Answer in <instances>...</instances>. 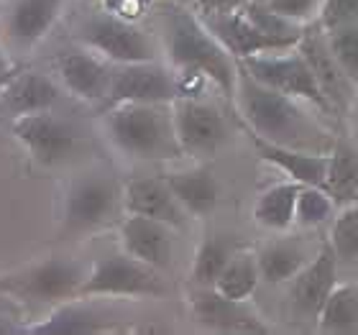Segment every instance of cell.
I'll use <instances>...</instances> for the list:
<instances>
[{"instance_id": "1", "label": "cell", "mask_w": 358, "mask_h": 335, "mask_svg": "<svg viewBox=\"0 0 358 335\" xmlns=\"http://www.w3.org/2000/svg\"><path fill=\"white\" fill-rule=\"evenodd\" d=\"M166 57L177 77L179 97H197L205 83H213L228 100L236 97L238 59L208 29L202 15L174 6L166 15Z\"/></svg>"}, {"instance_id": "2", "label": "cell", "mask_w": 358, "mask_h": 335, "mask_svg": "<svg viewBox=\"0 0 358 335\" xmlns=\"http://www.w3.org/2000/svg\"><path fill=\"white\" fill-rule=\"evenodd\" d=\"M233 105H236L241 120L246 123L248 134L259 136L264 141L297 146V149L307 151H315L320 141V126L299 108V100L262 85L241 64Z\"/></svg>"}, {"instance_id": "3", "label": "cell", "mask_w": 358, "mask_h": 335, "mask_svg": "<svg viewBox=\"0 0 358 335\" xmlns=\"http://www.w3.org/2000/svg\"><path fill=\"white\" fill-rule=\"evenodd\" d=\"M108 141L136 162H172L185 157L174 131L172 105L118 103L105 113Z\"/></svg>"}, {"instance_id": "4", "label": "cell", "mask_w": 358, "mask_h": 335, "mask_svg": "<svg viewBox=\"0 0 358 335\" xmlns=\"http://www.w3.org/2000/svg\"><path fill=\"white\" fill-rule=\"evenodd\" d=\"M166 294V284L162 271L146 266L126 251L110 253L97 259L90 266L87 276L80 290V299L95 297H118V299H138V297H162Z\"/></svg>"}, {"instance_id": "5", "label": "cell", "mask_w": 358, "mask_h": 335, "mask_svg": "<svg viewBox=\"0 0 358 335\" xmlns=\"http://www.w3.org/2000/svg\"><path fill=\"white\" fill-rule=\"evenodd\" d=\"M241 67L246 69L248 75L259 80L266 87H274L284 95L294 97L299 103H307L313 108H320L322 113L333 111L330 100L322 92L317 77H315L310 62L305 59V54L294 49L287 52H266V54H254L246 59L238 62Z\"/></svg>"}, {"instance_id": "6", "label": "cell", "mask_w": 358, "mask_h": 335, "mask_svg": "<svg viewBox=\"0 0 358 335\" xmlns=\"http://www.w3.org/2000/svg\"><path fill=\"white\" fill-rule=\"evenodd\" d=\"M90 269L64 256H49L15 274L0 276V290L34 302H69L80 299V290Z\"/></svg>"}, {"instance_id": "7", "label": "cell", "mask_w": 358, "mask_h": 335, "mask_svg": "<svg viewBox=\"0 0 358 335\" xmlns=\"http://www.w3.org/2000/svg\"><path fill=\"white\" fill-rule=\"evenodd\" d=\"M123 210V187L105 174H83L64 194V228L67 233H95L113 223Z\"/></svg>"}, {"instance_id": "8", "label": "cell", "mask_w": 358, "mask_h": 335, "mask_svg": "<svg viewBox=\"0 0 358 335\" xmlns=\"http://www.w3.org/2000/svg\"><path fill=\"white\" fill-rule=\"evenodd\" d=\"M80 38L110 64L154 62V44L134 21L115 13H97L83 23Z\"/></svg>"}, {"instance_id": "9", "label": "cell", "mask_w": 358, "mask_h": 335, "mask_svg": "<svg viewBox=\"0 0 358 335\" xmlns=\"http://www.w3.org/2000/svg\"><path fill=\"white\" fill-rule=\"evenodd\" d=\"M174 131L182 154L189 159L213 157L228 143V120L215 105L200 97H177L172 103Z\"/></svg>"}, {"instance_id": "10", "label": "cell", "mask_w": 358, "mask_h": 335, "mask_svg": "<svg viewBox=\"0 0 358 335\" xmlns=\"http://www.w3.org/2000/svg\"><path fill=\"white\" fill-rule=\"evenodd\" d=\"M179 97L177 77L172 69L154 62H134V64H115L113 83L108 92V105L118 103H159L172 105Z\"/></svg>"}, {"instance_id": "11", "label": "cell", "mask_w": 358, "mask_h": 335, "mask_svg": "<svg viewBox=\"0 0 358 335\" xmlns=\"http://www.w3.org/2000/svg\"><path fill=\"white\" fill-rule=\"evenodd\" d=\"M10 134L41 166H54L64 162L77 143L75 131L62 118H57L52 111L15 115L10 123Z\"/></svg>"}, {"instance_id": "12", "label": "cell", "mask_w": 358, "mask_h": 335, "mask_svg": "<svg viewBox=\"0 0 358 335\" xmlns=\"http://www.w3.org/2000/svg\"><path fill=\"white\" fill-rule=\"evenodd\" d=\"M194 320L202 328L215 333H238V335H266L274 333V328L264 320L262 315L254 313L246 302L223 297L215 287H194L189 294Z\"/></svg>"}, {"instance_id": "13", "label": "cell", "mask_w": 358, "mask_h": 335, "mask_svg": "<svg viewBox=\"0 0 358 335\" xmlns=\"http://www.w3.org/2000/svg\"><path fill=\"white\" fill-rule=\"evenodd\" d=\"M338 264L341 261L336 259V253L330 251V246L325 243L320 253L307 261L305 269L292 279L289 310L294 318L317 322L325 299L330 297V292L336 290L338 284Z\"/></svg>"}, {"instance_id": "14", "label": "cell", "mask_w": 358, "mask_h": 335, "mask_svg": "<svg viewBox=\"0 0 358 335\" xmlns=\"http://www.w3.org/2000/svg\"><path fill=\"white\" fill-rule=\"evenodd\" d=\"M118 238L120 251H126L128 256H134L146 266L164 271L172 264L174 228L169 223L126 213V218L118 225Z\"/></svg>"}, {"instance_id": "15", "label": "cell", "mask_w": 358, "mask_h": 335, "mask_svg": "<svg viewBox=\"0 0 358 335\" xmlns=\"http://www.w3.org/2000/svg\"><path fill=\"white\" fill-rule=\"evenodd\" d=\"M57 75L64 87L85 103H100L108 100L113 83L110 62L103 59L92 49L87 52H64L57 57Z\"/></svg>"}, {"instance_id": "16", "label": "cell", "mask_w": 358, "mask_h": 335, "mask_svg": "<svg viewBox=\"0 0 358 335\" xmlns=\"http://www.w3.org/2000/svg\"><path fill=\"white\" fill-rule=\"evenodd\" d=\"M123 210L131 215L154 218L172 228H182L187 210L174 197L164 177H134L123 185Z\"/></svg>"}, {"instance_id": "17", "label": "cell", "mask_w": 358, "mask_h": 335, "mask_svg": "<svg viewBox=\"0 0 358 335\" xmlns=\"http://www.w3.org/2000/svg\"><path fill=\"white\" fill-rule=\"evenodd\" d=\"M297 49L305 54V59L310 62V67H313L322 92H325V97L330 100V108L348 111L353 103L351 100L353 85H351V80L343 75L341 64H338L333 52H330L328 36H325V31L320 29V23H317V29L305 31V36H302Z\"/></svg>"}, {"instance_id": "18", "label": "cell", "mask_w": 358, "mask_h": 335, "mask_svg": "<svg viewBox=\"0 0 358 335\" xmlns=\"http://www.w3.org/2000/svg\"><path fill=\"white\" fill-rule=\"evenodd\" d=\"M251 136L256 154L262 162L271 164L274 169H279L287 179L299 182V185H325V174H328V154L320 151H307L297 149V146H282V143L264 141L259 136Z\"/></svg>"}, {"instance_id": "19", "label": "cell", "mask_w": 358, "mask_h": 335, "mask_svg": "<svg viewBox=\"0 0 358 335\" xmlns=\"http://www.w3.org/2000/svg\"><path fill=\"white\" fill-rule=\"evenodd\" d=\"M202 21L208 23V29L220 38V44L236 57V59H246L254 54H266V52H282L279 46L259 31L251 18H248L246 8L243 10H233V13H213L202 15ZM287 52V49H284Z\"/></svg>"}, {"instance_id": "20", "label": "cell", "mask_w": 358, "mask_h": 335, "mask_svg": "<svg viewBox=\"0 0 358 335\" xmlns=\"http://www.w3.org/2000/svg\"><path fill=\"white\" fill-rule=\"evenodd\" d=\"M64 10V0H15L6 18L8 38L29 49L54 29Z\"/></svg>"}, {"instance_id": "21", "label": "cell", "mask_w": 358, "mask_h": 335, "mask_svg": "<svg viewBox=\"0 0 358 335\" xmlns=\"http://www.w3.org/2000/svg\"><path fill=\"white\" fill-rule=\"evenodd\" d=\"M0 100L8 111L15 115H26V113H41L52 111L57 100H59V87L41 72H23L18 69L8 85L0 90Z\"/></svg>"}, {"instance_id": "22", "label": "cell", "mask_w": 358, "mask_h": 335, "mask_svg": "<svg viewBox=\"0 0 358 335\" xmlns=\"http://www.w3.org/2000/svg\"><path fill=\"white\" fill-rule=\"evenodd\" d=\"M85 299H69L62 302L52 315L34 325H23L21 333L29 335H97L108 333L110 322L105 315H100L92 307L83 305Z\"/></svg>"}, {"instance_id": "23", "label": "cell", "mask_w": 358, "mask_h": 335, "mask_svg": "<svg viewBox=\"0 0 358 335\" xmlns=\"http://www.w3.org/2000/svg\"><path fill=\"white\" fill-rule=\"evenodd\" d=\"M164 179L166 185L172 187L179 205L187 210V215H208L215 210L217 200H220V185H217L215 174L205 166L166 171Z\"/></svg>"}, {"instance_id": "24", "label": "cell", "mask_w": 358, "mask_h": 335, "mask_svg": "<svg viewBox=\"0 0 358 335\" xmlns=\"http://www.w3.org/2000/svg\"><path fill=\"white\" fill-rule=\"evenodd\" d=\"M299 182H279L264 190L254 202L251 218L256 225H262L266 231L284 233L294 228V215H297V197H299Z\"/></svg>"}, {"instance_id": "25", "label": "cell", "mask_w": 358, "mask_h": 335, "mask_svg": "<svg viewBox=\"0 0 358 335\" xmlns=\"http://www.w3.org/2000/svg\"><path fill=\"white\" fill-rule=\"evenodd\" d=\"M325 190L336 200L338 210L358 205V151L336 143L328 154V174H325Z\"/></svg>"}, {"instance_id": "26", "label": "cell", "mask_w": 358, "mask_h": 335, "mask_svg": "<svg viewBox=\"0 0 358 335\" xmlns=\"http://www.w3.org/2000/svg\"><path fill=\"white\" fill-rule=\"evenodd\" d=\"M259 259V271L266 284H289L294 276L305 269V264L313 256H307V251L297 243H287V241H274L266 243L262 251L256 253Z\"/></svg>"}, {"instance_id": "27", "label": "cell", "mask_w": 358, "mask_h": 335, "mask_svg": "<svg viewBox=\"0 0 358 335\" xmlns=\"http://www.w3.org/2000/svg\"><path fill=\"white\" fill-rule=\"evenodd\" d=\"M322 333H353L358 330V284L338 282L317 318Z\"/></svg>"}, {"instance_id": "28", "label": "cell", "mask_w": 358, "mask_h": 335, "mask_svg": "<svg viewBox=\"0 0 358 335\" xmlns=\"http://www.w3.org/2000/svg\"><path fill=\"white\" fill-rule=\"evenodd\" d=\"M262 282V271H259V259L251 251L233 253L231 261L225 264L215 282V290L228 299H238V302H248L251 294L256 292Z\"/></svg>"}, {"instance_id": "29", "label": "cell", "mask_w": 358, "mask_h": 335, "mask_svg": "<svg viewBox=\"0 0 358 335\" xmlns=\"http://www.w3.org/2000/svg\"><path fill=\"white\" fill-rule=\"evenodd\" d=\"M231 248L217 236H205L194 251L192 261V284L194 287H215L217 276L231 261Z\"/></svg>"}, {"instance_id": "30", "label": "cell", "mask_w": 358, "mask_h": 335, "mask_svg": "<svg viewBox=\"0 0 358 335\" xmlns=\"http://www.w3.org/2000/svg\"><path fill=\"white\" fill-rule=\"evenodd\" d=\"M336 213H338V205L325 187H317V185L299 187L294 225H299V228H320L328 220H333Z\"/></svg>"}, {"instance_id": "31", "label": "cell", "mask_w": 358, "mask_h": 335, "mask_svg": "<svg viewBox=\"0 0 358 335\" xmlns=\"http://www.w3.org/2000/svg\"><path fill=\"white\" fill-rule=\"evenodd\" d=\"M328 246L341 264H358V205L341 208L330 223Z\"/></svg>"}, {"instance_id": "32", "label": "cell", "mask_w": 358, "mask_h": 335, "mask_svg": "<svg viewBox=\"0 0 358 335\" xmlns=\"http://www.w3.org/2000/svg\"><path fill=\"white\" fill-rule=\"evenodd\" d=\"M325 36H328L330 52L341 64L343 75L351 80L353 87H358V23L325 31Z\"/></svg>"}, {"instance_id": "33", "label": "cell", "mask_w": 358, "mask_h": 335, "mask_svg": "<svg viewBox=\"0 0 358 335\" xmlns=\"http://www.w3.org/2000/svg\"><path fill=\"white\" fill-rule=\"evenodd\" d=\"M262 6L284 15V18H289V21L299 23V26H307V23L320 18L322 0H264Z\"/></svg>"}, {"instance_id": "34", "label": "cell", "mask_w": 358, "mask_h": 335, "mask_svg": "<svg viewBox=\"0 0 358 335\" xmlns=\"http://www.w3.org/2000/svg\"><path fill=\"white\" fill-rule=\"evenodd\" d=\"M317 23H320L322 31L353 26V23H358V0H322Z\"/></svg>"}, {"instance_id": "35", "label": "cell", "mask_w": 358, "mask_h": 335, "mask_svg": "<svg viewBox=\"0 0 358 335\" xmlns=\"http://www.w3.org/2000/svg\"><path fill=\"white\" fill-rule=\"evenodd\" d=\"M251 0H194V6L200 10V15H213V13H233V10H243Z\"/></svg>"}, {"instance_id": "36", "label": "cell", "mask_w": 358, "mask_h": 335, "mask_svg": "<svg viewBox=\"0 0 358 335\" xmlns=\"http://www.w3.org/2000/svg\"><path fill=\"white\" fill-rule=\"evenodd\" d=\"M13 67V62H10V54L6 52V46H3V41H0V75H6V72H10Z\"/></svg>"}, {"instance_id": "37", "label": "cell", "mask_w": 358, "mask_h": 335, "mask_svg": "<svg viewBox=\"0 0 358 335\" xmlns=\"http://www.w3.org/2000/svg\"><path fill=\"white\" fill-rule=\"evenodd\" d=\"M348 115H351V131H353V138L358 141V97L351 103L348 108Z\"/></svg>"}, {"instance_id": "38", "label": "cell", "mask_w": 358, "mask_h": 335, "mask_svg": "<svg viewBox=\"0 0 358 335\" xmlns=\"http://www.w3.org/2000/svg\"><path fill=\"white\" fill-rule=\"evenodd\" d=\"M15 72H18V67H15V69H10V72H6V75H0V90L6 87V85H8V80H10V77H13Z\"/></svg>"}, {"instance_id": "39", "label": "cell", "mask_w": 358, "mask_h": 335, "mask_svg": "<svg viewBox=\"0 0 358 335\" xmlns=\"http://www.w3.org/2000/svg\"><path fill=\"white\" fill-rule=\"evenodd\" d=\"M174 6H187V3H194V0H172Z\"/></svg>"}, {"instance_id": "40", "label": "cell", "mask_w": 358, "mask_h": 335, "mask_svg": "<svg viewBox=\"0 0 358 335\" xmlns=\"http://www.w3.org/2000/svg\"><path fill=\"white\" fill-rule=\"evenodd\" d=\"M90 3H108V0H90Z\"/></svg>"}, {"instance_id": "41", "label": "cell", "mask_w": 358, "mask_h": 335, "mask_svg": "<svg viewBox=\"0 0 358 335\" xmlns=\"http://www.w3.org/2000/svg\"><path fill=\"white\" fill-rule=\"evenodd\" d=\"M254 3H264V0H254Z\"/></svg>"}, {"instance_id": "42", "label": "cell", "mask_w": 358, "mask_h": 335, "mask_svg": "<svg viewBox=\"0 0 358 335\" xmlns=\"http://www.w3.org/2000/svg\"><path fill=\"white\" fill-rule=\"evenodd\" d=\"M0 6H3V0H0Z\"/></svg>"}]
</instances>
